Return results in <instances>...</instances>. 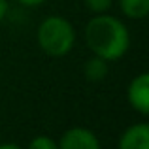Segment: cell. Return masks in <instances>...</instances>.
Here are the masks:
<instances>
[{"instance_id": "obj_4", "label": "cell", "mask_w": 149, "mask_h": 149, "mask_svg": "<svg viewBox=\"0 0 149 149\" xmlns=\"http://www.w3.org/2000/svg\"><path fill=\"white\" fill-rule=\"evenodd\" d=\"M128 104L142 115L149 113V74L142 72L140 76H136L130 81L127 91Z\"/></svg>"}, {"instance_id": "obj_7", "label": "cell", "mask_w": 149, "mask_h": 149, "mask_svg": "<svg viewBox=\"0 0 149 149\" xmlns=\"http://www.w3.org/2000/svg\"><path fill=\"white\" fill-rule=\"evenodd\" d=\"M121 11L130 19H143L149 13V0H119Z\"/></svg>"}, {"instance_id": "obj_12", "label": "cell", "mask_w": 149, "mask_h": 149, "mask_svg": "<svg viewBox=\"0 0 149 149\" xmlns=\"http://www.w3.org/2000/svg\"><path fill=\"white\" fill-rule=\"evenodd\" d=\"M0 149H23L17 143H0Z\"/></svg>"}, {"instance_id": "obj_1", "label": "cell", "mask_w": 149, "mask_h": 149, "mask_svg": "<svg viewBox=\"0 0 149 149\" xmlns=\"http://www.w3.org/2000/svg\"><path fill=\"white\" fill-rule=\"evenodd\" d=\"M87 47L104 61H117L128 51L130 34L117 17L108 13H96L85 26Z\"/></svg>"}, {"instance_id": "obj_2", "label": "cell", "mask_w": 149, "mask_h": 149, "mask_svg": "<svg viewBox=\"0 0 149 149\" xmlns=\"http://www.w3.org/2000/svg\"><path fill=\"white\" fill-rule=\"evenodd\" d=\"M38 45L49 57H64L74 47L76 42V30L72 23L64 17L51 15L44 19L38 26Z\"/></svg>"}, {"instance_id": "obj_8", "label": "cell", "mask_w": 149, "mask_h": 149, "mask_svg": "<svg viewBox=\"0 0 149 149\" xmlns=\"http://www.w3.org/2000/svg\"><path fill=\"white\" fill-rule=\"evenodd\" d=\"M29 149H58V143L49 136H36L30 142Z\"/></svg>"}, {"instance_id": "obj_3", "label": "cell", "mask_w": 149, "mask_h": 149, "mask_svg": "<svg viewBox=\"0 0 149 149\" xmlns=\"http://www.w3.org/2000/svg\"><path fill=\"white\" fill-rule=\"evenodd\" d=\"M58 149H100V142L93 130L83 127H74L61 136Z\"/></svg>"}, {"instance_id": "obj_6", "label": "cell", "mask_w": 149, "mask_h": 149, "mask_svg": "<svg viewBox=\"0 0 149 149\" xmlns=\"http://www.w3.org/2000/svg\"><path fill=\"white\" fill-rule=\"evenodd\" d=\"M83 74L89 81H102L108 76V61L95 55L93 58H89L83 64Z\"/></svg>"}, {"instance_id": "obj_11", "label": "cell", "mask_w": 149, "mask_h": 149, "mask_svg": "<svg viewBox=\"0 0 149 149\" xmlns=\"http://www.w3.org/2000/svg\"><path fill=\"white\" fill-rule=\"evenodd\" d=\"M8 13V0H0V21L6 17Z\"/></svg>"}, {"instance_id": "obj_9", "label": "cell", "mask_w": 149, "mask_h": 149, "mask_svg": "<svg viewBox=\"0 0 149 149\" xmlns=\"http://www.w3.org/2000/svg\"><path fill=\"white\" fill-rule=\"evenodd\" d=\"M83 4L93 13H106L111 8V0H83Z\"/></svg>"}, {"instance_id": "obj_10", "label": "cell", "mask_w": 149, "mask_h": 149, "mask_svg": "<svg viewBox=\"0 0 149 149\" xmlns=\"http://www.w3.org/2000/svg\"><path fill=\"white\" fill-rule=\"evenodd\" d=\"M19 4H23V6H26V8H36V6H40V4H44L45 0H17Z\"/></svg>"}, {"instance_id": "obj_5", "label": "cell", "mask_w": 149, "mask_h": 149, "mask_svg": "<svg viewBox=\"0 0 149 149\" xmlns=\"http://www.w3.org/2000/svg\"><path fill=\"white\" fill-rule=\"evenodd\" d=\"M119 149H149V125L136 123L119 138Z\"/></svg>"}]
</instances>
